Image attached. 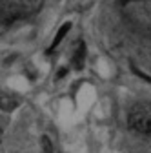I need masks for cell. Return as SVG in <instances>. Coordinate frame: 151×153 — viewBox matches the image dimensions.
Masks as SVG:
<instances>
[{
  "mask_svg": "<svg viewBox=\"0 0 151 153\" xmlns=\"http://www.w3.org/2000/svg\"><path fill=\"white\" fill-rule=\"evenodd\" d=\"M40 7V2H0V33H4L16 18L33 15Z\"/></svg>",
  "mask_w": 151,
  "mask_h": 153,
  "instance_id": "1",
  "label": "cell"
},
{
  "mask_svg": "<svg viewBox=\"0 0 151 153\" xmlns=\"http://www.w3.org/2000/svg\"><path fill=\"white\" fill-rule=\"evenodd\" d=\"M127 124L133 131L151 139V106L149 104L133 106L127 117Z\"/></svg>",
  "mask_w": 151,
  "mask_h": 153,
  "instance_id": "2",
  "label": "cell"
},
{
  "mask_svg": "<svg viewBox=\"0 0 151 153\" xmlns=\"http://www.w3.org/2000/svg\"><path fill=\"white\" fill-rule=\"evenodd\" d=\"M84 62H86V44L80 42L77 46V49H75V53H73V68L75 69H82Z\"/></svg>",
  "mask_w": 151,
  "mask_h": 153,
  "instance_id": "3",
  "label": "cell"
},
{
  "mask_svg": "<svg viewBox=\"0 0 151 153\" xmlns=\"http://www.w3.org/2000/svg\"><path fill=\"white\" fill-rule=\"evenodd\" d=\"M69 29H71V22H66V24H64V26H62V27L58 29V33H56V36L53 38V42H51V48L47 49V53H51V51H55L56 48H58V44H60V42L64 40V36H66V33H67Z\"/></svg>",
  "mask_w": 151,
  "mask_h": 153,
  "instance_id": "4",
  "label": "cell"
},
{
  "mask_svg": "<svg viewBox=\"0 0 151 153\" xmlns=\"http://www.w3.org/2000/svg\"><path fill=\"white\" fill-rule=\"evenodd\" d=\"M18 108V100L9 95H0V109L2 111H15Z\"/></svg>",
  "mask_w": 151,
  "mask_h": 153,
  "instance_id": "5",
  "label": "cell"
},
{
  "mask_svg": "<svg viewBox=\"0 0 151 153\" xmlns=\"http://www.w3.org/2000/svg\"><path fill=\"white\" fill-rule=\"evenodd\" d=\"M40 142H42L44 153H53V144H51V140L47 139V135H42V137H40Z\"/></svg>",
  "mask_w": 151,
  "mask_h": 153,
  "instance_id": "6",
  "label": "cell"
},
{
  "mask_svg": "<svg viewBox=\"0 0 151 153\" xmlns=\"http://www.w3.org/2000/svg\"><path fill=\"white\" fill-rule=\"evenodd\" d=\"M64 75H66V69H60V71H58V79H62Z\"/></svg>",
  "mask_w": 151,
  "mask_h": 153,
  "instance_id": "7",
  "label": "cell"
},
{
  "mask_svg": "<svg viewBox=\"0 0 151 153\" xmlns=\"http://www.w3.org/2000/svg\"><path fill=\"white\" fill-rule=\"evenodd\" d=\"M0 139H2V131H0Z\"/></svg>",
  "mask_w": 151,
  "mask_h": 153,
  "instance_id": "8",
  "label": "cell"
}]
</instances>
